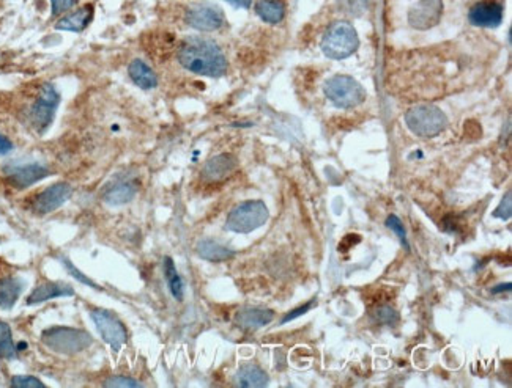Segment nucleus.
Returning a JSON list of instances; mask_svg holds the SVG:
<instances>
[{
	"label": "nucleus",
	"instance_id": "obj_36",
	"mask_svg": "<svg viewBox=\"0 0 512 388\" xmlns=\"http://www.w3.org/2000/svg\"><path fill=\"white\" fill-rule=\"evenodd\" d=\"M225 2L233 6H238V9H250L252 5V0H225Z\"/></svg>",
	"mask_w": 512,
	"mask_h": 388
},
{
	"label": "nucleus",
	"instance_id": "obj_28",
	"mask_svg": "<svg viewBox=\"0 0 512 388\" xmlns=\"http://www.w3.org/2000/svg\"><path fill=\"white\" fill-rule=\"evenodd\" d=\"M386 226L398 234L399 239H400V243L405 245V248H410V247H408V243H407V234H405V230H404V225H402L400 218H399L398 216H390V217H388V218H386Z\"/></svg>",
	"mask_w": 512,
	"mask_h": 388
},
{
	"label": "nucleus",
	"instance_id": "obj_17",
	"mask_svg": "<svg viewBox=\"0 0 512 388\" xmlns=\"http://www.w3.org/2000/svg\"><path fill=\"white\" fill-rule=\"evenodd\" d=\"M93 19V6L92 5H84L80 6L79 10L73 11L67 16L57 21L55 28L57 31H65V32H80L92 23Z\"/></svg>",
	"mask_w": 512,
	"mask_h": 388
},
{
	"label": "nucleus",
	"instance_id": "obj_18",
	"mask_svg": "<svg viewBox=\"0 0 512 388\" xmlns=\"http://www.w3.org/2000/svg\"><path fill=\"white\" fill-rule=\"evenodd\" d=\"M128 74L131 80L142 90H151L156 89L158 77L147 63L142 60H133L128 67Z\"/></svg>",
	"mask_w": 512,
	"mask_h": 388
},
{
	"label": "nucleus",
	"instance_id": "obj_19",
	"mask_svg": "<svg viewBox=\"0 0 512 388\" xmlns=\"http://www.w3.org/2000/svg\"><path fill=\"white\" fill-rule=\"evenodd\" d=\"M24 283L16 277L0 278V310H11L23 292Z\"/></svg>",
	"mask_w": 512,
	"mask_h": 388
},
{
	"label": "nucleus",
	"instance_id": "obj_33",
	"mask_svg": "<svg viewBox=\"0 0 512 388\" xmlns=\"http://www.w3.org/2000/svg\"><path fill=\"white\" fill-rule=\"evenodd\" d=\"M311 306H312V302H311V304H307V305H304V306H299L298 310L290 311V313L287 314V316H284V319H282V324H284V322H289V321H292V319H295V318H298V316H302V314H304L306 311H309V310H311Z\"/></svg>",
	"mask_w": 512,
	"mask_h": 388
},
{
	"label": "nucleus",
	"instance_id": "obj_34",
	"mask_svg": "<svg viewBox=\"0 0 512 388\" xmlns=\"http://www.w3.org/2000/svg\"><path fill=\"white\" fill-rule=\"evenodd\" d=\"M11 150H13V142L10 138H6L5 135L0 134V156L9 155V153H11Z\"/></svg>",
	"mask_w": 512,
	"mask_h": 388
},
{
	"label": "nucleus",
	"instance_id": "obj_8",
	"mask_svg": "<svg viewBox=\"0 0 512 388\" xmlns=\"http://www.w3.org/2000/svg\"><path fill=\"white\" fill-rule=\"evenodd\" d=\"M90 318L95 322V326H97L101 338L112 348L114 353H119L128 343L127 327L114 311H109L106 309H92Z\"/></svg>",
	"mask_w": 512,
	"mask_h": 388
},
{
	"label": "nucleus",
	"instance_id": "obj_35",
	"mask_svg": "<svg viewBox=\"0 0 512 388\" xmlns=\"http://www.w3.org/2000/svg\"><path fill=\"white\" fill-rule=\"evenodd\" d=\"M366 4H368V0H347V5H348V10L352 11H361L364 10Z\"/></svg>",
	"mask_w": 512,
	"mask_h": 388
},
{
	"label": "nucleus",
	"instance_id": "obj_29",
	"mask_svg": "<svg viewBox=\"0 0 512 388\" xmlns=\"http://www.w3.org/2000/svg\"><path fill=\"white\" fill-rule=\"evenodd\" d=\"M511 190L506 194V196L501 200L500 206L494 211V217L501 218V221H509L512 216V201H511Z\"/></svg>",
	"mask_w": 512,
	"mask_h": 388
},
{
	"label": "nucleus",
	"instance_id": "obj_30",
	"mask_svg": "<svg viewBox=\"0 0 512 388\" xmlns=\"http://www.w3.org/2000/svg\"><path fill=\"white\" fill-rule=\"evenodd\" d=\"M142 384L137 382V380L131 379V377H127V376H112L109 377L106 382H105V387H141Z\"/></svg>",
	"mask_w": 512,
	"mask_h": 388
},
{
	"label": "nucleus",
	"instance_id": "obj_31",
	"mask_svg": "<svg viewBox=\"0 0 512 388\" xmlns=\"http://www.w3.org/2000/svg\"><path fill=\"white\" fill-rule=\"evenodd\" d=\"M76 4L78 0H50V11H53V16H58V14L70 11Z\"/></svg>",
	"mask_w": 512,
	"mask_h": 388
},
{
	"label": "nucleus",
	"instance_id": "obj_21",
	"mask_svg": "<svg viewBox=\"0 0 512 388\" xmlns=\"http://www.w3.org/2000/svg\"><path fill=\"white\" fill-rule=\"evenodd\" d=\"M237 382L240 387L245 388L265 387L268 385V375L257 365L245 363L240 366V370L237 372Z\"/></svg>",
	"mask_w": 512,
	"mask_h": 388
},
{
	"label": "nucleus",
	"instance_id": "obj_24",
	"mask_svg": "<svg viewBox=\"0 0 512 388\" xmlns=\"http://www.w3.org/2000/svg\"><path fill=\"white\" fill-rule=\"evenodd\" d=\"M18 355V349L14 346L11 328L6 322L0 321V357L5 360H13Z\"/></svg>",
	"mask_w": 512,
	"mask_h": 388
},
{
	"label": "nucleus",
	"instance_id": "obj_1",
	"mask_svg": "<svg viewBox=\"0 0 512 388\" xmlns=\"http://www.w3.org/2000/svg\"><path fill=\"white\" fill-rule=\"evenodd\" d=\"M178 62L185 70L199 76L221 77L228 72V58L215 41L189 36L178 48Z\"/></svg>",
	"mask_w": 512,
	"mask_h": 388
},
{
	"label": "nucleus",
	"instance_id": "obj_20",
	"mask_svg": "<svg viewBox=\"0 0 512 388\" xmlns=\"http://www.w3.org/2000/svg\"><path fill=\"white\" fill-rule=\"evenodd\" d=\"M137 189L133 181H117L107 189L105 194V201L111 206H120L127 204L136 196Z\"/></svg>",
	"mask_w": 512,
	"mask_h": 388
},
{
	"label": "nucleus",
	"instance_id": "obj_6",
	"mask_svg": "<svg viewBox=\"0 0 512 388\" xmlns=\"http://www.w3.org/2000/svg\"><path fill=\"white\" fill-rule=\"evenodd\" d=\"M270 217L268 208L260 200H250L238 204L230 211L225 221V228L233 233H251L267 223Z\"/></svg>",
	"mask_w": 512,
	"mask_h": 388
},
{
	"label": "nucleus",
	"instance_id": "obj_11",
	"mask_svg": "<svg viewBox=\"0 0 512 388\" xmlns=\"http://www.w3.org/2000/svg\"><path fill=\"white\" fill-rule=\"evenodd\" d=\"M504 9L500 2L495 0H482V2L474 4L470 11H468V19L476 27L495 28L503 23Z\"/></svg>",
	"mask_w": 512,
	"mask_h": 388
},
{
	"label": "nucleus",
	"instance_id": "obj_25",
	"mask_svg": "<svg viewBox=\"0 0 512 388\" xmlns=\"http://www.w3.org/2000/svg\"><path fill=\"white\" fill-rule=\"evenodd\" d=\"M164 275H166L167 284H169L172 296L177 300H181L183 299V282L177 272V267H175L174 261H172V258H169V256L164 258Z\"/></svg>",
	"mask_w": 512,
	"mask_h": 388
},
{
	"label": "nucleus",
	"instance_id": "obj_3",
	"mask_svg": "<svg viewBox=\"0 0 512 388\" xmlns=\"http://www.w3.org/2000/svg\"><path fill=\"white\" fill-rule=\"evenodd\" d=\"M41 341L46 348L57 354H78L92 346L90 333L75 327H50L41 333Z\"/></svg>",
	"mask_w": 512,
	"mask_h": 388
},
{
	"label": "nucleus",
	"instance_id": "obj_5",
	"mask_svg": "<svg viewBox=\"0 0 512 388\" xmlns=\"http://www.w3.org/2000/svg\"><path fill=\"white\" fill-rule=\"evenodd\" d=\"M360 46V38L358 33L348 23H334L321 40V50L326 57L333 58V60H342L352 55Z\"/></svg>",
	"mask_w": 512,
	"mask_h": 388
},
{
	"label": "nucleus",
	"instance_id": "obj_12",
	"mask_svg": "<svg viewBox=\"0 0 512 388\" xmlns=\"http://www.w3.org/2000/svg\"><path fill=\"white\" fill-rule=\"evenodd\" d=\"M443 2L442 0H420L408 14V21L415 28H430L442 19Z\"/></svg>",
	"mask_w": 512,
	"mask_h": 388
},
{
	"label": "nucleus",
	"instance_id": "obj_16",
	"mask_svg": "<svg viewBox=\"0 0 512 388\" xmlns=\"http://www.w3.org/2000/svg\"><path fill=\"white\" fill-rule=\"evenodd\" d=\"M274 319V311L268 309H243L237 313L235 324L243 331H257Z\"/></svg>",
	"mask_w": 512,
	"mask_h": 388
},
{
	"label": "nucleus",
	"instance_id": "obj_15",
	"mask_svg": "<svg viewBox=\"0 0 512 388\" xmlns=\"http://www.w3.org/2000/svg\"><path fill=\"white\" fill-rule=\"evenodd\" d=\"M237 159L232 155H219L207 160L202 168V177L208 182H219L229 178L235 172Z\"/></svg>",
	"mask_w": 512,
	"mask_h": 388
},
{
	"label": "nucleus",
	"instance_id": "obj_22",
	"mask_svg": "<svg viewBox=\"0 0 512 388\" xmlns=\"http://www.w3.org/2000/svg\"><path fill=\"white\" fill-rule=\"evenodd\" d=\"M197 253H199L201 258L211 261V262H221L228 261L235 256V252L230 250V248L224 247L221 244L215 243L211 239H203L197 244Z\"/></svg>",
	"mask_w": 512,
	"mask_h": 388
},
{
	"label": "nucleus",
	"instance_id": "obj_10",
	"mask_svg": "<svg viewBox=\"0 0 512 388\" xmlns=\"http://www.w3.org/2000/svg\"><path fill=\"white\" fill-rule=\"evenodd\" d=\"M73 195V187L68 182H55V184L41 190L32 200V211L36 216H46L63 206Z\"/></svg>",
	"mask_w": 512,
	"mask_h": 388
},
{
	"label": "nucleus",
	"instance_id": "obj_14",
	"mask_svg": "<svg viewBox=\"0 0 512 388\" xmlns=\"http://www.w3.org/2000/svg\"><path fill=\"white\" fill-rule=\"evenodd\" d=\"M75 296V288L65 282H43L28 294L26 304L38 305L48 302L50 299L58 297H71Z\"/></svg>",
	"mask_w": 512,
	"mask_h": 388
},
{
	"label": "nucleus",
	"instance_id": "obj_27",
	"mask_svg": "<svg viewBox=\"0 0 512 388\" xmlns=\"http://www.w3.org/2000/svg\"><path fill=\"white\" fill-rule=\"evenodd\" d=\"M11 387L16 388H45V384L33 376H14L11 379Z\"/></svg>",
	"mask_w": 512,
	"mask_h": 388
},
{
	"label": "nucleus",
	"instance_id": "obj_13",
	"mask_svg": "<svg viewBox=\"0 0 512 388\" xmlns=\"http://www.w3.org/2000/svg\"><path fill=\"white\" fill-rule=\"evenodd\" d=\"M49 168L41 164H24L9 168V181L10 184L18 189H27L33 186L35 182L49 177Z\"/></svg>",
	"mask_w": 512,
	"mask_h": 388
},
{
	"label": "nucleus",
	"instance_id": "obj_7",
	"mask_svg": "<svg viewBox=\"0 0 512 388\" xmlns=\"http://www.w3.org/2000/svg\"><path fill=\"white\" fill-rule=\"evenodd\" d=\"M324 92L326 98L341 109L356 107L366 99L364 87L350 76H334L326 80Z\"/></svg>",
	"mask_w": 512,
	"mask_h": 388
},
{
	"label": "nucleus",
	"instance_id": "obj_2",
	"mask_svg": "<svg viewBox=\"0 0 512 388\" xmlns=\"http://www.w3.org/2000/svg\"><path fill=\"white\" fill-rule=\"evenodd\" d=\"M58 104H60V94L57 93L55 87L48 82L41 84L40 89L36 90L33 101L24 113L28 126L38 134L45 133L54 121Z\"/></svg>",
	"mask_w": 512,
	"mask_h": 388
},
{
	"label": "nucleus",
	"instance_id": "obj_9",
	"mask_svg": "<svg viewBox=\"0 0 512 388\" xmlns=\"http://www.w3.org/2000/svg\"><path fill=\"white\" fill-rule=\"evenodd\" d=\"M185 21L196 31L215 32L224 26L225 18L223 10L213 4H194L186 10Z\"/></svg>",
	"mask_w": 512,
	"mask_h": 388
},
{
	"label": "nucleus",
	"instance_id": "obj_23",
	"mask_svg": "<svg viewBox=\"0 0 512 388\" xmlns=\"http://www.w3.org/2000/svg\"><path fill=\"white\" fill-rule=\"evenodd\" d=\"M257 16L268 24H279L285 16V6L281 0H259L255 4Z\"/></svg>",
	"mask_w": 512,
	"mask_h": 388
},
{
	"label": "nucleus",
	"instance_id": "obj_32",
	"mask_svg": "<svg viewBox=\"0 0 512 388\" xmlns=\"http://www.w3.org/2000/svg\"><path fill=\"white\" fill-rule=\"evenodd\" d=\"M377 319L380 322H386V324H393V322H396L398 314L393 309H390V306H382V309L377 311Z\"/></svg>",
	"mask_w": 512,
	"mask_h": 388
},
{
	"label": "nucleus",
	"instance_id": "obj_26",
	"mask_svg": "<svg viewBox=\"0 0 512 388\" xmlns=\"http://www.w3.org/2000/svg\"><path fill=\"white\" fill-rule=\"evenodd\" d=\"M60 261L63 262V266H65V269H67L68 270V274L71 275V277H75L76 278V280L78 282H80V283H84L85 284V287H90V288H93V289H100L101 291V287H100V284H97V283H95L93 280H92V278L90 277H87L85 274H82V272H80V270L75 266V265H73V262L68 260V258H65V256H60Z\"/></svg>",
	"mask_w": 512,
	"mask_h": 388
},
{
	"label": "nucleus",
	"instance_id": "obj_4",
	"mask_svg": "<svg viewBox=\"0 0 512 388\" xmlns=\"http://www.w3.org/2000/svg\"><path fill=\"white\" fill-rule=\"evenodd\" d=\"M407 128L412 131L415 135L430 138L435 137L444 131L448 126V118H446L442 109L432 104H421L410 109L405 113Z\"/></svg>",
	"mask_w": 512,
	"mask_h": 388
}]
</instances>
